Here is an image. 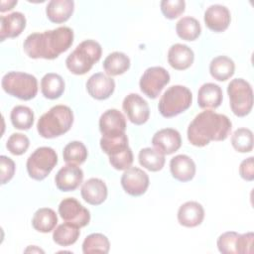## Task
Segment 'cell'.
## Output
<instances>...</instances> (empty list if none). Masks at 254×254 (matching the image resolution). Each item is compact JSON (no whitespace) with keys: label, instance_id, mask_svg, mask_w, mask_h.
I'll return each mask as SVG.
<instances>
[{"label":"cell","instance_id":"7","mask_svg":"<svg viewBox=\"0 0 254 254\" xmlns=\"http://www.w3.org/2000/svg\"><path fill=\"white\" fill-rule=\"evenodd\" d=\"M229 104L234 115L244 117L253 107V90L248 81L243 78L232 79L227 86Z\"/></svg>","mask_w":254,"mask_h":254},{"label":"cell","instance_id":"41","mask_svg":"<svg viewBox=\"0 0 254 254\" xmlns=\"http://www.w3.org/2000/svg\"><path fill=\"white\" fill-rule=\"evenodd\" d=\"M15 163L11 158L4 155L0 156V180L2 185H5L12 180L15 174Z\"/></svg>","mask_w":254,"mask_h":254},{"label":"cell","instance_id":"32","mask_svg":"<svg viewBox=\"0 0 254 254\" xmlns=\"http://www.w3.org/2000/svg\"><path fill=\"white\" fill-rule=\"evenodd\" d=\"M109 240L102 233H91L87 235L82 242V252L84 254H106L109 252Z\"/></svg>","mask_w":254,"mask_h":254},{"label":"cell","instance_id":"25","mask_svg":"<svg viewBox=\"0 0 254 254\" xmlns=\"http://www.w3.org/2000/svg\"><path fill=\"white\" fill-rule=\"evenodd\" d=\"M41 91L48 99L54 100L60 98L64 91V78L58 73H46L41 79Z\"/></svg>","mask_w":254,"mask_h":254},{"label":"cell","instance_id":"27","mask_svg":"<svg viewBox=\"0 0 254 254\" xmlns=\"http://www.w3.org/2000/svg\"><path fill=\"white\" fill-rule=\"evenodd\" d=\"M235 71L234 62L226 56H218L212 59L209 64V72L211 76L218 81L229 79Z\"/></svg>","mask_w":254,"mask_h":254},{"label":"cell","instance_id":"21","mask_svg":"<svg viewBox=\"0 0 254 254\" xmlns=\"http://www.w3.org/2000/svg\"><path fill=\"white\" fill-rule=\"evenodd\" d=\"M170 171L176 180L183 183L190 182L195 175V164L187 155H177L170 161Z\"/></svg>","mask_w":254,"mask_h":254},{"label":"cell","instance_id":"40","mask_svg":"<svg viewBox=\"0 0 254 254\" xmlns=\"http://www.w3.org/2000/svg\"><path fill=\"white\" fill-rule=\"evenodd\" d=\"M109 163L110 165L118 171H125L131 167L133 163V153L130 147L127 149L109 156Z\"/></svg>","mask_w":254,"mask_h":254},{"label":"cell","instance_id":"30","mask_svg":"<svg viewBox=\"0 0 254 254\" xmlns=\"http://www.w3.org/2000/svg\"><path fill=\"white\" fill-rule=\"evenodd\" d=\"M176 32L177 35L185 41H194L199 37L201 27L195 18L187 16L177 22Z\"/></svg>","mask_w":254,"mask_h":254},{"label":"cell","instance_id":"20","mask_svg":"<svg viewBox=\"0 0 254 254\" xmlns=\"http://www.w3.org/2000/svg\"><path fill=\"white\" fill-rule=\"evenodd\" d=\"M204 209L197 201H187L178 210V221L185 227H195L203 221Z\"/></svg>","mask_w":254,"mask_h":254},{"label":"cell","instance_id":"29","mask_svg":"<svg viewBox=\"0 0 254 254\" xmlns=\"http://www.w3.org/2000/svg\"><path fill=\"white\" fill-rule=\"evenodd\" d=\"M138 160L142 167L151 172H158L165 166V155L153 148H143L138 154Z\"/></svg>","mask_w":254,"mask_h":254},{"label":"cell","instance_id":"26","mask_svg":"<svg viewBox=\"0 0 254 254\" xmlns=\"http://www.w3.org/2000/svg\"><path fill=\"white\" fill-rule=\"evenodd\" d=\"M130 67L129 57L122 52H113L103 61V69L109 76L123 74Z\"/></svg>","mask_w":254,"mask_h":254},{"label":"cell","instance_id":"37","mask_svg":"<svg viewBox=\"0 0 254 254\" xmlns=\"http://www.w3.org/2000/svg\"><path fill=\"white\" fill-rule=\"evenodd\" d=\"M239 233L235 231H227L219 235L217 238V248L222 254H237V241Z\"/></svg>","mask_w":254,"mask_h":254},{"label":"cell","instance_id":"1","mask_svg":"<svg viewBox=\"0 0 254 254\" xmlns=\"http://www.w3.org/2000/svg\"><path fill=\"white\" fill-rule=\"evenodd\" d=\"M73 43V31L66 26L43 33L30 34L24 41L23 48L31 59L55 60L66 52Z\"/></svg>","mask_w":254,"mask_h":254},{"label":"cell","instance_id":"35","mask_svg":"<svg viewBox=\"0 0 254 254\" xmlns=\"http://www.w3.org/2000/svg\"><path fill=\"white\" fill-rule=\"evenodd\" d=\"M232 147L239 153H249L253 149V133L248 128H238L231 136Z\"/></svg>","mask_w":254,"mask_h":254},{"label":"cell","instance_id":"28","mask_svg":"<svg viewBox=\"0 0 254 254\" xmlns=\"http://www.w3.org/2000/svg\"><path fill=\"white\" fill-rule=\"evenodd\" d=\"M58 223V215L54 209L49 207L39 208L33 215L32 225L35 230L49 233L55 229Z\"/></svg>","mask_w":254,"mask_h":254},{"label":"cell","instance_id":"10","mask_svg":"<svg viewBox=\"0 0 254 254\" xmlns=\"http://www.w3.org/2000/svg\"><path fill=\"white\" fill-rule=\"evenodd\" d=\"M59 214L68 223L78 228L86 226L90 221V212L74 197L64 198L59 204Z\"/></svg>","mask_w":254,"mask_h":254},{"label":"cell","instance_id":"9","mask_svg":"<svg viewBox=\"0 0 254 254\" xmlns=\"http://www.w3.org/2000/svg\"><path fill=\"white\" fill-rule=\"evenodd\" d=\"M170 73L164 67L151 66L143 72L139 81V86L146 96L155 99L170 82Z\"/></svg>","mask_w":254,"mask_h":254},{"label":"cell","instance_id":"3","mask_svg":"<svg viewBox=\"0 0 254 254\" xmlns=\"http://www.w3.org/2000/svg\"><path fill=\"white\" fill-rule=\"evenodd\" d=\"M73 124V112L66 105L53 106L44 113L37 123V130L40 136L52 139L66 133Z\"/></svg>","mask_w":254,"mask_h":254},{"label":"cell","instance_id":"23","mask_svg":"<svg viewBox=\"0 0 254 254\" xmlns=\"http://www.w3.org/2000/svg\"><path fill=\"white\" fill-rule=\"evenodd\" d=\"M223 100L222 89L219 85L206 82L202 84L197 92V104L201 109H215Z\"/></svg>","mask_w":254,"mask_h":254},{"label":"cell","instance_id":"34","mask_svg":"<svg viewBox=\"0 0 254 254\" xmlns=\"http://www.w3.org/2000/svg\"><path fill=\"white\" fill-rule=\"evenodd\" d=\"M12 125L19 130H29L34 124V112L25 105L15 106L10 114Z\"/></svg>","mask_w":254,"mask_h":254},{"label":"cell","instance_id":"15","mask_svg":"<svg viewBox=\"0 0 254 254\" xmlns=\"http://www.w3.org/2000/svg\"><path fill=\"white\" fill-rule=\"evenodd\" d=\"M152 144L163 155H171L181 148L182 137L178 130L164 128L154 134Z\"/></svg>","mask_w":254,"mask_h":254},{"label":"cell","instance_id":"2","mask_svg":"<svg viewBox=\"0 0 254 254\" xmlns=\"http://www.w3.org/2000/svg\"><path fill=\"white\" fill-rule=\"evenodd\" d=\"M230 119L206 109L198 113L188 127V140L195 147H204L211 141H224L231 132Z\"/></svg>","mask_w":254,"mask_h":254},{"label":"cell","instance_id":"44","mask_svg":"<svg viewBox=\"0 0 254 254\" xmlns=\"http://www.w3.org/2000/svg\"><path fill=\"white\" fill-rule=\"evenodd\" d=\"M17 0H9V1H1V8L0 11L3 13L5 11L12 10L15 5H17Z\"/></svg>","mask_w":254,"mask_h":254},{"label":"cell","instance_id":"19","mask_svg":"<svg viewBox=\"0 0 254 254\" xmlns=\"http://www.w3.org/2000/svg\"><path fill=\"white\" fill-rule=\"evenodd\" d=\"M26 17L21 12L0 17V40L5 41L7 38H16L22 34L26 28Z\"/></svg>","mask_w":254,"mask_h":254},{"label":"cell","instance_id":"4","mask_svg":"<svg viewBox=\"0 0 254 254\" xmlns=\"http://www.w3.org/2000/svg\"><path fill=\"white\" fill-rule=\"evenodd\" d=\"M102 54V48L94 40H85L78 44L66 60L67 69L76 75H82L88 72L94 64H96Z\"/></svg>","mask_w":254,"mask_h":254},{"label":"cell","instance_id":"43","mask_svg":"<svg viewBox=\"0 0 254 254\" xmlns=\"http://www.w3.org/2000/svg\"><path fill=\"white\" fill-rule=\"evenodd\" d=\"M239 175L243 180L247 182H252L254 180V158L253 157H249L241 162L239 166Z\"/></svg>","mask_w":254,"mask_h":254},{"label":"cell","instance_id":"22","mask_svg":"<svg viewBox=\"0 0 254 254\" xmlns=\"http://www.w3.org/2000/svg\"><path fill=\"white\" fill-rule=\"evenodd\" d=\"M194 60L192 50L184 44H175L168 51V63L177 70L189 68Z\"/></svg>","mask_w":254,"mask_h":254},{"label":"cell","instance_id":"24","mask_svg":"<svg viewBox=\"0 0 254 254\" xmlns=\"http://www.w3.org/2000/svg\"><path fill=\"white\" fill-rule=\"evenodd\" d=\"M74 2L72 0H52L46 7L48 19L56 24L66 22L72 15Z\"/></svg>","mask_w":254,"mask_h":254},{"label":"cell","instance_id":"8","mask_svg":"<svg viewBox=\"0 0 254 254\" xmlns=\"http://www.w3.org/2000/svg\"><path fill=\"white\" fill-rule=\"evenodd\" d=\"M58 164V155L51 147L37 148L28 158L26 167L30 178L36 181L45 180Z\"/></svg>","mask_w":254,"mask_h":254},{"label":"cell","instance_id":"33","mask_svg":"<svg viewBox=\"0 0 254 254\" xmlns=\"http://www.w3.org/2000/svg\"><path fill=\"white\" fill-rule=\"evenodd\" d=\"M87 149L80 141H72L65 145L63 151V158L66 164L81 165L87 159Z\"/></svg>","mask_w":254,"mask_h":254},{"label":"cell","instance_id":"39","mask_svg":"<svg viewBox=\"0 0 254 254\" xmlns=\"http://www.w3.org/2000/svg\"><path fill=\"white\" fill-rule=\"evenodd\" d=\"M163 15L170 20L181 16L186 9V2L184 0H163L160 3Z\"/></svg>","mask_w":254,"mask_h":254},{"label":"cell","instance_id":"11","mask_svg":"<svg viewBox=\"0 0 254 254\" xmlns=\"http://www.w3.org/2000/svg\"><path fill=\"white\" fill-rule=\"evenodd\" d=\"M122 108L129 121L135 125L146 123L150 117L148 102L137 93L128 94L123 99Z\"/></svg>","mask_w":254,"mask_h":254},{"label":"cell","instance_id":"17","mask_svg":"<svg viewBox=\"0 0 254 254\" xmlns=\"http://www.w3.org/2000/svg\"><path fill=\"white\" fill-rule=\"evenodd\" d=\"M203 18L206 27L215 33L225 31L231 21L230 11L227 7L220 4L210 5L205 10Z\"/></svg>","mask_w":254,"mask_h":254},{"label":"cell","instance_id":"12","mask_svg":"<svg viewBox=\"0 0 254 254\" xmlns=\"http://www.w3.org/2000/svg\"><path fill=\"white\" fill-rule=\"evenodd\" d=\"M150 184L149 176L137 167H130L121 177L123 190L132 196H140L146 192Z\"/></svg>","mask_w":254,"mask_h":254},{"label":"cell","instance_id":"18","mask_svg":"<svg viewBox=\"0 0 254 254\" xmlns=\"http://www.w3.org/2000/svg\"><path fill=\"white\" fill-rule=\"evenodd\" d=\"M84 201L91 205H99L107 198L108 190L105 183L98 178H90L84 182L80 190Z\"/></svg>","mask_w":254,"mask_h":254},{"label":"cell","instance_id":"31","mask_svg":"<svg viewBox=\"0 0 254 254\" xmlns=\"http://www.w3.org/2000/svg\"><path fill=\"white\" fill-rule=\"evenodd\" d=\"M79 228L71 223L64 222L60 224L53 232V240L61 246L74 244L79 237Z\"/></svg>","mask_w":254,"mask_h":254},{"label":"cell","instance_id":"42","mask_svg":"<svg viewBox=\"0 0 254 254\" xmlns=\"http://www.w3.org/2000/svg\"><path fill=\"white\" fill-rule=\"evenodd\" d=\"M253 232H247L244 234H240L237 241V254H248L253 252Z\"/></svg>","mask_w":254,"mask_h":254},{"label":"cell","instance_id":"38","mask_svg":"<svg viewBox=\"0 0 254 254\" xmlns=\"http://www.w3.org/2000/svg\"><path fill=\"white\" fill-rule=\"evenodd\" d=\"M30 146L29 138L22 133H13L6 142V148L15 156L23 155Z\"/></svg>","mask_w":254,"mask_h":254},{"label":"cell","instance_id":"13","mask_svg":"<svg viewBox=\"0 0 254 254\" xmlns=\"http://www.w3.org/2000/svg\"><path fill=\"white\" fill-rule=\"evenodd\" d=\"M99 130L102 138H115L125 134V116L117 109L106 110L99 118Z\"/></svg>","mask_w":254,"mask_h":254},{"label":"cell","instance_id":"36","mask_svg":"<svg viewBox=\"0 0 254 254\" xmlns=\"http://www.w3.org/2000/svg\"><path fill=\"white\" fill-rule=\"evenodd\" d=\"M100 147L102 151L109 156L117 154L129 147L128 137L125 134L115 138H102L100 139Z\"/></svg>","mask_w":254,"mask_h":254},{"label":"cell","instance_id":"6","mask_svg":"<svg viewBox=\"0 0 254 254\" xmlns=\"http://www.w3.org/2000/svg\"><path fill=\"white\" fill-rule=\"evenodd\" d=\"M3 90L21 100H31L38 93V80L33 74L22 71H9L2 77Z\"/></svg>","mask_w":254,"mask_h":254},{"label":"cell","instance_id":"16","mask_svg":"<svg viewBox=\"0 0 254 254\" xmlns=\"http://www.w3.org/2000/svg\"><path fill=\"white\" fill-rule=\"evenodd\" d=\"M83 181V172L77 165L66 164L61 168L56 177L57 188L62 191H72L76 190Z\"/></svg>","mask_w":254,"mask_h":254},{"label":"cell","instance_id":"14","mask_svg":"<svg viewBox=\"0 0 254 254\" xmlns=\"http://www.w3.org/2000/svg\"><path fill=\"white\" fill-rule=\"evenodd\" d=\"M85 85L88 94L96 100H105L109 98L115 89L114 79L103 72L92 74L87 79Z\"/></svg>","mask_w":254,"mask_h":254},{"label":"cell","instance_id":"5","mask_svg":"<svg viewBox=\"0 0 254 254\" xmlns=\"http://www.w3.org/2000/svg\"><path fill=\"white\" fill-rule=\"evenodd\" d=\"M192 102L191 91L184 85H172L161 96L158 109L165 118L175 117L187 109Z\"/></svg>","mask_w":254,"mask_h":254}]
</instances>
